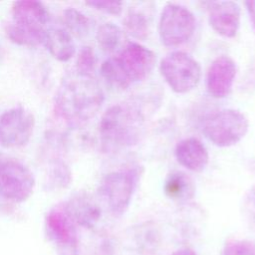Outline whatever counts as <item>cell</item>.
<instances>
[{"label": "cell", "mask_w": 255, "mask_h": 255, "mask_svg": "<svg viewBox=\"0 0 255 255\" xmlns=\"http://www.w3.org/2000/svg\"><path fill=\"white\" fill-rule=\"evenodd\" d=\"M195 17L186 7L167 3L160 14L158 35L166 47H176L186 43L195 31Z\"/></svg>", "instance_id": "6"}, {"label": "cell", "mask_w": 255, "mask_h": 255, "mask_svg": "<svg viewBox=\"0 0 255 255\" xmlns=\"http://www.w3.org/2000/svg\"><path fill=\"white\" fill-rule=\"evenodd\" d=\"M86 4L96 10L104 12L106 14L118 16L123 11V2L121 1H103V0H91Z\"/></svg>", "instance_id": "27"}, {"label": "cell", "mask_w": 255, "mask_h": 255, "mask_svg": "<svg viewBox=\"0 0 255 255\" xmlns=\"http://www.w3.org/2000/svg\"><path fill=\"white\" fill-rule=\"evenodd\" d=\"M34 128L35 118L30 111L12 108L0 117V143L9 148L24 146L32 137Z\"/></svg>", "instance_id": "8"}, {"label": "cell", "mask_w": 255, "mask_h": 255, "mask_svg": "<svg viewBox=\"0 0 255 255\" xmlns=\"http://www.w3.org/2000/svg\"><path fill=\"white\" fill-rule=\"evenodd\" d=\"M220 255H255V242L247 239L228 240Z\"/></svg>", "instance_id": "25"}, {"label": "cell", "mask_w": 255, "mask_h": 255, "mask_svg": "<svg viewBox=\"0 0 255 255\" xmlns=\"http://www.w3.org/2000/svg\"><path fill=\"white\" fill-rule=\"evenodd\" d=\"M249 122L244 114L224 109L208 116L202 126L205 137L214 145L228 147L238 143L247 133Z\"/></svg>", "instance_id": "3"}, {"label": "cell", "mask_w": 255, "mask_h": 255, "mask_svg": "<svg viewBox=\"0 0 255 255\" xmlns=\"http://www.w3.org/2000/svg\"><path fill=\"white\" fill-rule=\"evenodd\" d=\"M163 190L171 199L188 198L193 193L192 184L189 178L182 172L170 173L164 181Z\"/></svg>", "instance_id": "19"}, {"label": "cell", "mask_w": 255, "mask_h": 255, "mask_svg": "<svg viewBox=\"0 0 255 255\" xmlns=\"http://www.w3.org/2000/svg\"><path fill=\"white\" fill-rule=\"evenodd\" d=\"M44 43L50 54L60 62L69 61L76 53L75 43L71 35L61 28L47 30Z\"/></svg>", "instance_id": "16"}, {"label": "cell", "mask_w": 255, "mask_h": 255, "mask_svg": "<svg viewBox=\"0 0 255 255\" xmlns=\"http://www.w3.org/2000/svg\"><path fill=\"white\" fill-rule=\"evenodd\" d=\"M174 154L180 165L193 172L202 171L209 160L207 148L195 137H188L178 141Z\"/></svg>", "instance_id": "14"}, {"label": "cell", "mask_w": 255, "mask_h": 255, "mask_svg": "<svg viewBox=\"0 0 255 255\" xmlns=\"http://www.w3.org/2000/svg\"><path fill=\"white\" fill-rule=\"evenodd\" d=\"M243 217L248 226L255 230V187L251 188L243 200Z\"/></svg>", "instance_id": "26"}, {"label": "cell", "mask_w": 255, "mask_h": 255, "mask_svg": "<svg viewBox=\"0 0 255 255\" xmlns=\"http://www.w3.org/2000/svg\"><path fill=\"white\" fill-rule=\"evenodd\" d=\"M236 64L229 56H218L208 67L206 88L209 95L215 99L226 98L233 87L236 77Z\"/></svg>", "instance_id": "11"}, {"label": "cell", "mask_w": 255, "mask_h": 255, "mask_svg": "<svg viewBox=\"0 0 255 255\" xmlns=\"http://www.w3.org/2000/svg\"><path fill=\"white\" fill-rule=\"evenodd\" d=\"M97 41L104 52L112 54L122 47L124 32L118 25L112 22H107L99 27Z\"/></svg>", "instance_id": "18"}, {"label": "cell", "mask_w": 255, "mask_h": 255, "mask_svg": "<svg viewBox=\"0 0 255 255\" xmlns=\"http://www.w3.org/2000/svg\"><path fill=\"white\" fill-rule=\"evenodd\" d=\"M6 34L10 41L17 45L36 47L44 42L46 30L12 21L6 27Z\"/></svg>", "instance_id": "17"}, {"label": "cell", "mask_w": 255, "mask_h": 255, "mask_svg": "<svg viewBox=\"0 0 255 255\" xmlns=\"http://www.w3.org/2000/svg\"><path fill=\"white\" fill-rule=\"evenodd\" d=\"M12 15L14 22L40 28H44L50 19L49 11L45 5L32 0L14 2Z\"/></svg>", "instance_id": "15"}, {"label": "cell", "mask_w": 255, "mask_h": 255, "mask_svg": "<svg viewBox=\"0 0 255 255\" xmlns=\"http://www.w3.org/2000/svg\"><path fill=\"white\" fill-rule=\"evenodd\" d=\"M63 22L69 31L78 38L86 37L90 32L89 18L75 8H67L63 11Z\"/></svg>", "instance_id": "20"}, {"label": "cell", "mask_w": 255, "mask_h": 255, "mask_svg": "<svg viewBox=\"0 0 255 255\" xmlns=\"http://www.w3.org/2000/svg\"><path fill=\"white\" fill-rule=\"evenodd\" d=\"M127 31L135 39L144 40L147 37L149 26L145 15L134 8H130L125 18Z\"/></svg>", "instance_id": "22"}, {"label": "cell", "mask_w": 255, "mask_h": 255, "mask_svg": "<svg viewBox=\"0 0 255 255\" xmlns=\"http://www.w3.org/2000/svg\"><path fill=\"white\" fill-rule=\"evenodd\" d=\"M208 22L218 35L234 38L240 26V7L234 1H215L208 3Z\"/></svg>", "instance_id": "12"}, {"label": "cell", "mask_w": 255, "mask_h": 255, "mask_svg": "<svg viewBox=\"0 0 255 255\" xmlns=\"http://www.w3.org/2000/svg\"><path fill=\"white\" fill-rule=\"evenodd\" d=\"M64 206L74 223L85 228L96 227L102 216L100 205L86 192L74 194Z\"/></svg>", "instance_id": "13"}, {"label": "cell", "mask_w": 255, "mask_h": 255, "mask_svg": "<svg viewBox=\"0 0 255 255\" xmlns=\"http://www.w3.org/2000/svg\"><path fill=\"white\" fill-rule=\"evenodd\" d=\"M101 74L109 84L116 88L125 90L131 85L120 67L116 57H111L102 64Z\"/></svg>", "instance_id": "21"}, {"label": "cell", "mask_w": 255, "mask_h": 255, "mask_svg": "<svg viewBox=\"0 0 255 255\" xmlns=\"http://www.w3.org/2000/svg\"><path fill=\"white\" fill-rule=\"evenodd\" d=\"M245 5H246L247 11H248V13H249V16H250V19H251L253 28H254V30H255V0L246 1V2H245Z\"/></svg>", "instance_id": "28"}, {"label": "cell", "mask_w": 255, "mask_h": 255, "mask_svg": "<svg viewBox=\"0 0 255 255\" xmlns=\"http://www.w3.org/2000/svg\"><path fill=\"white\" fill-rule=\"evenodd\" d=\"M139 114L129 107L115 105L109 108L100 122V136L103 146L110 150L134 144L141 129Z\"/></svg>", "instance_id": "2"}, {"label": "cell", "mask_w": 255, "mask_h": 255, "mask_svg": "<svg viewBox=\"0 0 255 255\" xmlns=\"http://www.w3.org/2000/svg\"><path fill=\"white\" fill-rule=\"evenodd\" d=\"M35 178L22 161L0 153V196L13 202H23L33 193Z\"/></svg>", "instance_id": "5"}, {"label": "cell", "mask_w": 255, "mask_h": 255, "mask_svg": "<svg viewBox=\"0 0 255 255\" xmlns=\"http://www.w3.org/2000/svg\"><path fill=\"white\" fill-rule=\"evenodd\" d=\"M71 179V171L64 162L57 161L51 165L49 180L54 187L65 188L70 184Z\"/></svg>", "instance_id": "24"}, {"label": "cell", "mask_w": 255, "mask_h": 255, "mask_svg": "<svg viewBox=\"0 0 255 255\" xmlns=\"http://www.w3.org/2000/svg\"><path fill=\"white\" fill-rule=\"evenodd\" d=\"M134 169L119 170L107 174L101 183V194L114 215H123L128 208L137 181Z\"/></svg>", "instance_id": "7"}, {"label": "cell", "mask_w": 255, "mask_h": 255, "mask_svg": "<svg viewBox=\"0 0 255 255\" xmlns=\"http://www.w3.org/2000/svg\"><path fill=\"white\" fill-rule=\"evenodd\" d=\"M104 97L92 77L74 72L66 75L56 93L55 111L70 126H80L93 118Z\"/></svg>", "instance_id": "1"}, {"label": "cell", "mask_w": 255, "mask_h": 255, "mask_svg": "<svg viewBox=\"0 0 255 255\" xmlns=\"http://www.w3.org/2000/svg\"><path fill=\"white\" fill-rule=\"evenodd\" d=\"M159 71L169 88L177 94L192 91L197 87L201 78L199 63L181 51L166 55L159 64Z\"/></svg>", "instance_id": "4"}, {"label": "cell", "mask_w": 255, "mask_h": 255, "mask_svg": "<svg viewBox=\"0 0 255 255\" xmlns=\"http://www.w3.org/2000/svg\"><path fill=\"white\" fill-rule=\"evenodd\" d=\"M171 255H197V254L190 248H180L174 251Z\"/></svg>", "instance_id": "29"}, {"label": "cell", "mask_w": 255, "mask_h": 255, "mask_svg": "<svg viewBox=\"0 0 255 255\" xmlns=\"http://www.w3.org/2000/svg\"><path fill=\"white\" fill-rule=\"evenodd\" d=\"M46 231L60 255H77L78 234L76 224L64 205L55 206L46 216Z\"/></svg>", "instance_id": "9"}, {"label": "cell", "mask_w": 255, "mask_h": 255, "mask_svg": "<svg viewBox=\"0 0 255 255\" xmlns=\"http://www.w3.org/2000/svg\"><path fill=\"white\" fill-rule=\"evenodd\" d=\"M116 59L130 84L144 80L156 62L154 52L136 42L127 43Z\"/></svg>", "instance_id": "10"}, {"label": "cell", "mask_w": 255, "mask_h": 255, "mask_svg": "<svg viewBox=\"0 0 255 255\" xmlns=\"http://www.w3.org/2000/svg\"><path fill=\"white\" fill-rule=\"evenodd\" d=\"M97 64V57L94 50L89 47H83L78 54L76 61V72L80 75L92 77Z\"/></svg>", "instance_id": "23"}]
</instances>
